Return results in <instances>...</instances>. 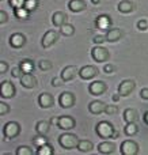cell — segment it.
Returning a JSON list of instances; mask_svg holds the SVG:
<instances>
[{"mask_svg": "<svg viewBox=\"0 0 148 155\" xmlns=\"http://www.w3.org/2000/svg\"><path fill=\"white\" fill-rule=\"evenodd\" d=\"M95 132L102 139H116L118 136V132L114 129L113 124L109 121H99L95 127Z\"/></svg>", "mask_w": 148, "mask_h": 155, "instance_id": "1", "label": "cell"}, {"mask_svg": "<svg viewBox=\"0 0 148 155\" xmlns=\"http://www.w3.org/2000/svg\"><path fill=\"white\" fill-rule=\"evenodd\" d=\"M79 137L73 134H63L60 135L59 137V144L65 150H72V148H76L79 144Z\"/></svg>", "mask_w": 148, "mask_h": 155, "instance_id": "2", "label": "cell"}, {"mask_svg": "<svg viewBox=\"0 0 148 155\" xmlns=\"http://www.w3.org/2000/svg\"><path fill=\"white\" fill-rule=\"evenodd\" d=\"M19 132H21V125L16 121H8V123L4 124L3 134H4V137H7V139H12V137L18 136Z\"/></svg>", "mask_w": 148, "mask_h": 155, "instance_id": "3", "label": "cell"}, {"mask_svg": "<svg viewBox=\"0 0 148 155\" xmlns=\"http://www.w3.org/2000/svg\"><path fill=\"white\" fill-rule=\"evenodd\" d=\"M120 151H121L122 155H135L139 153V146L133 140H125V142L121 143Z\"/></svg>", "mask_w": 148, "mask_h": 155, "instance_id": "4", "label": "cell"}, {"mask_svg": "<svg viewBox=\"0 0 148 155\" xmlns=\"http://www.w3.org/2000/svg\"><path fill=\"white\" fill-rule=\"evenodd\" d=\"M91 56L95 61L103 63L109 59V52H108V49H105L103 46H95L91 51Z\"/></svg>", "mask_w": 148, "mask_h": 155, "instance_id": "5", "label": "cell"}, {"mask_svg": "<svg viewBox=\"0 0 148 155\" xmlns=\"http://www.w3.org/2000/svg\"><path fill=\"white\" fill-rule=\"evenodd\" d=\"M75 118L71 117V116H61V117L57 118V127L60 129H64V131H68V129L75 128Z\"/></svg>", "mask_w": 148, "mask_h": 155, "instance_id": "6", "label": "cell"}, {"mask_svg": "<svg viewBox=\"0 0 148 155\" xmlns=\"http://www.w3.org/2000/svg\"><path fill=\"white\" fill-rule=\"evenodd\" d=\"M57 38H59V34H57V31H54V30H49V31H46L45 34H43L42 37V41H41V45H42V48H49V46H52L54 42L57 41Z\"/></svg>", "mask_w": 148, "mask_h": 155, "instance_id": "7", "label": "cell"}, {"mask_svg": "<svg viewBox=\"0 0 148 155\" xmlns=\"http://www.w3.org/2000/svg\"><path fill=\"white\" fill-rule=\"evenodd\" d=\"M133 88H135V82H133V80H129V79H125V80H122V82L120 83L118 94L121 97H127V95H129V94L132 93Z\"/></svg>", "mask_w": 148, "mask_h": 155, "instance_id": "8", "label": "cell"}, {"mask_svg": "<svg viewBox=\"0 0 148 155\" xmlns=\"http://www.w3.org/2000/svg\"><path fill=\"white\" fill-rule=\"evenodd\" d=\"M59 104L61 107H71L75 105V95L72 93L64 91L63 94H60L59 97Z\"/></svg>", "mask_w": 148, "mask_h": 155, "instance_id": "9", "label": "cell"}, {"mask_svg": "<svg viewBox=\"0 0 148 155\" xmlns=\"http://www.w3.org/2000/svg\"><path fill=\"white\" fill-rule=\"evenodd\" d=\"M110 25H111V19L109 15L103 14V15H99L97 19H95V27L98 30H106L108 31L110 29Z\"/></svg>", "mask_w": 148, "mask_h": 155, "instance_id": "10", "label": "cell"}, {"mask_svg": "<svg viewBox=\"0 0 148 155\" xmlns=\"http://www.w3.org/2000/svg\"><path fill=\"white\" fill-rule=\"evenodd\" d=\"M88 91L92 94V95H102V94L106 91V83L102 82V80H97V82L90 83Z\"/></svg>", "mask_w": 148, "mask_h": 155, "instance_id": "11", "label": "cell"}, {"mask_svg": "<svg viewBox=\"0 0 148 155\" xmlns=\"http://www.w3.org/2000/svg\"><path fill=\"white\" fill-rule=\"evenodd\" d=\"M8 42H10V45L12 46V48L19 49L24 45V42H26V37H24L22 33H14V34L10 37Z\"/></svg>", "mask_w": 148, "mask_h": 155, "instance_id": "12", "label": "cell"}, {"mask_svg": "<svg viewBox=\"0 0 148 155\" xmlns=\"http://www.w3.org/2000/svg\"><path fill=\"white\" fill-rule=\"evenodd\" d=\"M0 90H2L3 98H11V97L15 94V87H14V84L10 82V80H3Z\"/></svg>", "mask_w": 148, "mask_h": 155, "instance_id": "13", "label": "cell"}, {"mask_svg": "<svg viewBox=\"0 0 148 155\" xmlns=\"http://www.w3.org/2000/svg\"><path fill=\"white\" fill-rule=\"evenodd\" d=\"M97 74H98V70L95 67H92V65H84V67H82L80 71H79V75H80V78L84 80L92 79Z\"/></svg>", "mask_w": 148, "mask_h": 155, "instance_id": "14", "label": "cell"}, {"mask_svg": "<svg viewBox=\"0 0 148 155\" xmlns=\"http://www.w3.org/2000/svg\"><path fill=\"white\" fill-rule=\"evenodd\" d=\"M75 75H76V67L75 65H67V67L61 71V79L64 80V82H69V80H72L73 78H75Z\"/></svg>", "mask_w": 148, "mask_h": 155, "instance_id": "15", "label": "cell"}, {"mask_svg": "<svg viewBox=\"0 0 148 155\" xmlns=\"http://www.w3.org/2000/svg\"><path fill=\"white\" fill-rule=\"evenodd\" d=\"M105 107H106V104H103L101 101H92L88 104V110L92 114H99V113L105 112Z\"/></svg>", "mask_w": 148, "mask_h": 155, "instance_id": "16", "label": "cell"}, {"mask_svg": "<svg viewBox=\"0 0 148 155\" xmlns=\"http://www.w3.org/2000/svg\"><path fill=\"white\" fill-rule=\"evenodd\" d=\"M38 104H40L41 107L46 109V107H50L53 105V97L48 93H42L40 97H38Z\"/></svg>", "mask_w": 148, "mask_h": 155, "instance_id": "17", "label": "cell"}, {"mask_svg": "<svg viewBox=\"0 0 148 155\" xmlns=\"http://www.w3.org/2000/svg\"><path fill=\"white\" fill-rule=\"evenodd\" d=\"M21 83L23 87L26 88H33L35 86V83H37V80H35V78L31 75V74H23L21 78Z\"/></svg>", "mask_w": 148, "mask_h": 155, "instance_id": "18", "label": "cell"}, {"mask_svg": "<svg viewBox=\"0 0 148 155\" xmlns=\"http://www.w3.org/2000/svg\"><path fill=\"white\" fill-rule=\"evenodd\" d=\"M121 35H122V31L120 29H117V27L109 29L108 33H106V41H109V42H116V41H118L120 38H121Z\"/></svg>", "mask_w": 148, "mask_h": 155, "instance_id": "19", "label": "cell"}, {"mask_svg": "<svg viewBox=\"0 0 148 155\" xmlns=\"http://www.w3.org/2000/svg\"><path fill=\"white\" fill-rule=\"evenodd\" d=\"M52 22H53L54 26L61 27L63 25L67 22V15H65L64 12H61V11H57V12H54L53 15H52Z\"/></svg>", "mask_w": 148, "mask_h": 155, "instance_id": "20", "label": "cell"}, {"mask_svg": "<svg viewBox=\"0 0 148 155\" xmlns=\"http://www.w3.org/2000/svg\"><path fill=\"white\" fill-rule=\"evenodd\" d=\"M135 10V3L130 2V0H122V2L118 3V11L122 14H128L132 12Z\"/></svg>", "mask_w": 148, "mask_h": 155, "instance_id": "21", "label": "cell"}, {"mask_svg": "<svg viewBox=\"0 0 148 155\" xmlns=\"http://www.w3.org/2000/svg\"><path fill=\"white\" fill-rule=\"evenodd\" d=\"M68 8L73 12H79V11H83L86 8V3L83 0H71L68 3Z\"/></svg>", "mask_w": 148, "mask_h": 155, "instance_id": "22", "label": "cell"}, {"mask_svg": "<svg viewBox=\"0 0 148 155\" xmlns=\"http://www.w3.org/2000/svg\"><path fill=\"white\" fill-rule=\"evenodd\" d=\"M49 128H50V123H48V121L42 120L35 124V131L38 135H46L49 132Z\"/></svg>", "mask_w": 148, "mask_h": 155, "instance_id": "23", "label": "cell"}, {"mask_svg": "<svg viewBox=\"0 0 148 155\" xmlns=\"http://www.w3.org/2000/svg\"><path fill=\"white\" fill-rule=\"evenodd\" d=\"M19 67H21V70L23 71V74H31L33 70H34V63L29 59H24L19 63Z\"/></svg>", "mask_w": 148, "mask_h": 155, "instance_id": "24", "label": "cell"}, {"mask_svg": "<svg viewBox=\"0 0 148 155\" xmlns=\"http://www.w3.org/2000/svg\"><path fill=\"white\" fill-rule=\"evenodd\" d=\"M98 151L101 154H111L114 151V144L110 142H102L98 146Z\"/></svg>", "mask_w": 148, "mask_h": 155, "instance_id": "25", "label": "cell"}, {"mask_svg": "<svg viewBox=\"0 0 148 155\" xmlns=\"http://www.w3.org/2000/svg\"><path fill=\"white\" fill-rule=\"evenodd\" d=\"M137 120V112L135 109H127L124 112V121L125 123H135Z\"/></svg>", "mask_w": 148, "mask_h": 155, "instance_id": "26", "label": "cell"}, {"mask_svg": "<svg viewBox=\"0 0 148 155\" xmlns=\"http://www.w3.org/2000/svg\"><path fill=\"white\" fill-rule=\"evenodd\" d=\"M92 148H94V146H92V143L90 142V140H80L78 144V150L80 151V153H88Z\"/></svg>", "mask_w": 148, "mask_h": 155, "instance_id": "27", "label": "cell"}, {"mask_svg": "<svg viewBox=\"0 0 148 155\" xmlns=\"http://www.w3.org/2000/svg\"><path fill=\"white\" fill-rule=\"evenodd\" d=\"M60 33H61L63 35L69 37V35H72L73 33H75V27H73L71 23H64L61 27H60Z\"/></svg>", "mask_w": 148, "mask_h": 155, "instance_id": "28", "label": "cell"}, {"mask_svg": "<svg viewBox=\"0 0 148 155\" xmlns=\"http://www.w3.org/2000/svg\"><path fill=\"white\" fill-rule=\"evenodd\" d=\"M29 12H30V11L27 10L26 7H21V8H15V10H14V14H15V16H16V18H19V19L29 18Z\"/></svg>", "mask_w": 148, "mask_h": 155, "instance_id": "29", "label": "cell"}, {"mask_svg": "<svg viewBox=\"0 0 148 155\" xmlns=\"http://www.w3.org/2000/svg\"><path fill=\"white\" fill-rule=\"evenodd\" d=\"M124 131H125V135H128V136H133V135L139 131V128L135 123H127Z\"/></svg>", "mask_w": 148, "mask_h": 155, "instance_id": "30", "label": "cell"}, {"mask_svg": "<svg viewBox=\"0 0 148 155\" xmlns=\"http://www.w3.org/2000/svg\"><path fill=\"white\" fill-rule=\"evenodd\" d=\"M53 147H52L50 144H43V146H41L40 147V150H38V153L37 154H40V155H53Z\"/></svg>", "mask_w": 148, "mask_h": 155, "instance_id": "31", "label": "cell"}, {"mask_svg": "<svg viewBox=\"0 0 148 155\" xmlns=\"http://www.w3.org/2000/svg\"><path fill=\"white\" fill-rule=\"evenodd\" d=\"M46 143H48V139L45 137V135H42V136H37V137H34V139H33V144L37 146L38 148H40L41 146L46 144Z\"/></svg>", "mask_w": 148, "mask_h": 155, "instance_id": "32", "label": "cell"}, {"mask_svg": "<svg viewBox=\"0 0 148 155\" xmlns=\"http://www.w3.org/2000/svg\"><path fill=\"white\" fill-rule=\"evenodd\" d=\"M31 150H30V147H27V146H21V147H18V150H16V155H33Z\"/></svg>", "mask_w": 148, "mask_h": 155, "instance_id": "33", "label": "cell"}, {"mask_svg": "<svg viewBox=\"0 0 148 155\" xmlns=\"http://www.w3.org/2000/svg\"><path fill=\"white\" fill-rule=\"evenodd\" d=\"M24 7H26L27 10L31 12V11H34L35 8L38 7V0H26V3H24Z\"/></svg>", "mask_w": 148, "mask_h": 155, "instance_id": "34", "label": "cell"}, {"mask_svg": "<svg viewBox=\"0 0 148 155\" xmlns=\"http://www.w3.org/2000/svg\"><path fill=\"white\" fill-rule=\"evenodd\" d=\"M24 3L26 0H8V4L15 10V8H21V7H24Z\"/></svg>", "mask_w": 148, "mask_h": 155, "instance_id": "35", "label": "cell"}, {"mask_svg": "<svg viewBox=\"0 0 148 155\" xmlns=\"http://www.w3.org/2000/svg\"><path fill=\"white\" fill-rule=\"evenodd\" d=\"M38 67L42 71H49L52 68V63L48 61V60H41V61L38 63Z\"/></svg>", "mask_w": 148, "mask_h": 155, "instance_id": "36", "label": "cell"}, {"mask_svg": "<svg viewBox=\"0 0 148 155\" xmlns=\"http://www.w3.org/2000/svg\"><path fill=\"white\" fill-rule=\"evenodd\" d=\"M117 112H118L117 106H114V105H106V107H105V113H108V114H116Z\"/></svg>", "mask_w": 148, "mask_h": 155, "instance_id": "37", "label": "cell"}, {"mask_svg": "<svg viewBox=\"0 0 148 155\" xmlns=\"http://www.w3.org/2000/svg\"><path fill=\"white\" fill-rule=\"evenodd\" d=\"M22 72H23V71H22L21 67L18 65V67H14V68H12V72H11V75H12L14 78H21L22 75H23Z\"/></svg>", "mask_w": 148, "mask_h": 155, "instance_id": "38", "label": "cell"}, {"mask_svg": "<svg viewBox=\"0 0 148 155\" xmlns=\"http://www.w3.org/2000/svg\"><path fill=\"white\" fill-rule=\"evenodd\" d=\"M148 27V22L146 21V19H140V21L137 22V29L139 30H147Z\"/></svg>", "mask_w": 148, "mask_h": 155, "instance_id": "39", "label": "cell"}, {"mask_svg": "<svg viewBox=\"0 0 148 155\" xmlns=\"http://www.w3.org/2000/svg\"><path fill=\"white\" fill-rule=\"evenodd\" d=\"M8 112H10V106L7 104H4V102H0V114L3 116Z\"/></svg>", "mask_w": 148, "mask_h": 155, "instance_id": "40", "label": "cell"}, {"mask_svg": "<svg viewBox=\"0 0 148 155\" xmlns=\"http://www.w3.org/2000/svg\"><path fill=\"white\" fill-rule=\"evenodd\" d=\"M103 71H105L106 74H111V72H114V65H111V64H106L105 67H103Z\"/></svg>", "mask_w": 148, "mask_h": 155, "instance_id": "41", "label": "cell"}, {"mask_svg": "<svg viewBox=\"0 0 148 155\" xmlns=\"http://www.w3.org/2000/svg\"><path fill=\"white\" fill-rule=\"evenodd\" d=\"M7 68H8V65H7V63L5 61H0V74H4L5 71H7Z\"/></svg>", "mask_w": 148, "mask_h": 155, "instance_id": "42", "label": "cell"}, {"mask_svg": "<svg viewBox=\"0 0 148 155\" xmlns=\"http://www.w3.org/2000/svg\"><path fill=\"white\" fill-rule=\"evenodd\" d=\"M105 40H106V37L103 38L102 35H95V37H94V40H92V41H94L95 44H102Z\"/></svg>", "mask_w": 148, "mask_h": 155, "instance_id": "43", "label": "cell"}, {"mask_svg": "<svg viewBox=\"0 0 148 155\" xmlns=\"http://www.w3.org/2000/svg\"><path fill=\"white\" fill-rule=\"evenodd\" d=\"M0 16H2V19H0V23L4 25V22H7V19H8L7 14H5L4 11H0Z\"/></svg>", "mask_w": 148, "mask_h": 155, "instance_id": "44", "label": "cell"}, {"mask_svg": "<svg viewBox=\"0 0 148 155\" xmlns=\"http://www.w3.org/2000/svg\"><path fill=\"white\" fill-rule=\"evenodd\" d=\"M63 80V79H61ZM61 80H60V78H53V79H52V84L54 86V87H57V86H60L61 84Z\"/></svg>", "mask_w": 148, "mask_h": 155, "instance_id": "45", "label": "cell"}, {"mask_svg": "<svg viewBox=\"0 0 148 155\" xmlns=\"http://www.w3.org/2000/svg\"><path fill=\"white\" fill-rule=\"evenodd\" d=\"M140 95L143 99H148V88H143V90L140 91Z\"/></svg>", "mask_w": 148, "mask_h": 155, "instance_id": "46", "label": "cell"}, {"mask_svg": "<svg viewBox=\"0 0 148 155\" xmlns=\"http://www.w3.org/2000/svg\"><path fill=\"white\" fill-rule=\"evenodd\" d=\"M120 97H121V95H120V94H114V95L111 97V99H113V102H117V101H118V99H120Z\"/></svg>", "mask_w": 148, "mask_h": 155, "instance_id": "47", "label": "cell"}, {"mask_svg": "<svg viewBox=\"0 0 148 155\" xmlns=\"http://www.w3.org/2000/svg\"><path fill=\"white\" fill-rule=\"evenodd\" d=\"M143 121H144V123H146V124H147V125H148V110H147V112H146V113H144V117H143Z\"/></svg>", "mask_w": 148, "mask_h": 155, "instance_id": "48", "label": "cell"}, {"mask_svg": "<svg viewBox=\"0 0 148 155\" xmlns=\"http://www.w3.org/2000/svg\"><path fill=\"white\" fill-rule=\"evenodd\" d=\"M91 2H92V4H99L101 0H91Z\"/></svg>", "mask_w": 148, "mask_h": 155, "instance_id": "49", "label": "cell"}]
</instances>
